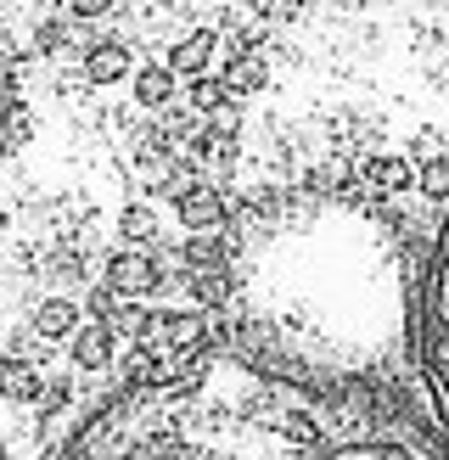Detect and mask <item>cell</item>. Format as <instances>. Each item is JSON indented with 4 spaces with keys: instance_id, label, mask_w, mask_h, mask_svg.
I'll return each instance as SVG.
<instances>
[{
    "instance_id": "1",
    "label": "cell",
    "mask_w": 449,
    "mask_h": 460,
    "mask_svg": "<svg viewBox=\"0 0 449 460\" xmlns=\"http://www.w3.org/2000/svg\"><path fill=\"white\" fill-rule=\"evenodd\" d=\"M57 460H449V438L376 382L186 354L169 387H112Z\"/></svg>"
},
{
    "instance_id": "2",
    "label": "cell",
    "mask_w": 449,
    "mask_h": 460,
    "mask_svg": "<svg viewBox=\"0 0 449 460\" xmlns=\"http://www.w3.org/2000/svg\"><path fill=\"white\" fill-rule=\"evenodd\" d=\"M231 252V304L247 359L314 382H371L404 320L393 242L343 208H292L247 225Z\"/></svg>"
},
{
    "instance_id": "3",
    "label": "cell",
    "mask_w": 449,
    "mask_h": 460,
    "mask_svg": "<svg viewBox=\"0 0 449 460\" xmlns=\"http://www.w3.org/2000/svg\"><path fill=\"white\" fill-rule=\"evenodd\" d=\"M421 371H427V387H433L444 427H449V225L433 247L427 287H421Z\"/></svg>"
},
{
    "instance_id": "4",
    "label": "cell",
    "mask_w": 449,
    "mask_h": 460,
    "mask_svg": "<svg viewBox=\"0 0 449 460\" xmlns=\"http://www.w3.org/2000/svg\"><path fill=\"white\" fill-rule=\"evenodd\" d=\"M101 281L112 287V292H129V297H146V292H157V259L152 252H135V247H119V252H107V264H101Z\"/></svg>"
},
{
    "instance_id": "5",
    "label": "cell",
    "mask_w": 449,
    "mask_h": 460,
    "mask_svg": "<svg viewBox=\"0 0 449 460\" xmlns=\"http://www.w3.org/2000/svg\"><path fill=\"white\" fill-rule=\"evenodd\" d=\"M180 225L186 230H219L224 225V191H214V186H186L180 191Z\"/></svg>"
},
{
    "instance_id": "6",
    "label": "cell",
    "mask_w": 449,
    "mask_h": 460,
    "mask_svg": "<svg viewBox=\"0 0 449 460\" xmlns=\"http://www.w3.org/2000/svg\"><path fill=\"white\" fill-rule=\"evenodd\" d=\"M79 67H84L90 84H119V79L129 74V51H124L119 40H96V45H84Z\"/></svg>"
},
{
    "instance_id": "7",
    "label": "cell",
    "mask_w": 449,
    "mask_h": 460,
    "mask_svg": "<svg viewBox=\"0 0 449 460\" xmlns=\"http://www.w3.org/2000/svg\"><path fill=\"white\" fill-rule=\"evenodd\" d=\"M40 394L45 387H40V371L29 359H0V399L6 404H34Z\"/></svg>"
},
{
    "instance_id": "8",
    "label": "cell",
    "mask_w": 449,
    "mask_h": 460,
    "mask_svg": "<svg viewBox=\"0 0 449 460\" xmlns=\"http://www.w3.org/2000/svg\"><path fill=\"white\" fill-rule=\"evenodd\" d=\"M74 365H79L84 376L107 371V365H112V332L107 326H79V337H74Z\"/></svg>"
},
{
    "instance_id": "9",
    "label": "cell",
    "mask_w": 449,
    "mask_h": 460,
    "mask_svg": "<svg viewBox=\"0 0 449 460\" xmlns=\"http://www.w3.org/2000/svg\"><path fill=\"white\" fill-rule=\"evenodd\" d=\"M34 337L57 342V337H79V309L67 304V297H45L34 309Z\"/></svg>"
},
{
    "instance_id": "10",
    "label": "cell",
    "mask_w": 449,
    "mask_h": 460,
    "mask_svg": "<svg viewBox=\"0 0 449 460\" xmlns=\"http://www.w3.org/2000/svg\"><path fill=\"white\" fill-rule=\"evenodd\" d=\"M208 57H214V34H186L180 45H169V74H202V67H208Z\"/></svg>"
},
{
    "instance_id": "11",
    "label": "cell",
    "mask_w": 449,
    "mask_h": 460,
    "mask_svg": "<svg viewBox=\"0 0 449 460\" xmlns=\"http://www.w3.org/2000/svg\"><path fill=\"white\" fill-rule=\"evenodd\" d=\"M169 96H174V74H169V62L135 67V102H141V107H163Z\"/></svg>"
},
{
    "instance_id": "12",
    "label": "cell",
    "mask_w": 449,
    "mask_h": 460,
    "mask_svg": "<svg viewBox=\"0 0 449 460\" xmlns=\"http://www.w3.org/2000/svg\"><path fill=\"white\" fill-rule=\"evenodd\" d=\"M84 309H90V326H112L124 304H119V292L101 281V287H90V292H84Z\"/></svg>"
},
{
    "instance_id": "13",
    "label": "cell",
    "mask_w": 449,
    "mask_h": 460,
    "mask_svg": "<svg viewBox=\"0 0 449 460\" xmlns=\"http://www.w3.org/2000/svg\"><path fill=\"white\" fill-rule=\"evenodd\" d=\"M224 96H231V90H224V79H197V84H191V107H197V112H219Z\"/></svg>"
},
{
    "instance_id": "14",
    "label": "cell",
    "mask_w": 449,
    "mask_h": 460,
    "mask_svg": "<svg viewBox=\"0 0 449 460\" xmlns=\"http://www.w3.org/2000/svg\"><path fill=\"white\" fill-rule=\"evenodd\" d=\"M124 242H129L135 252L152 247V214H146V208H129V214H124Z\"/></svg>"
}]
</instances>
